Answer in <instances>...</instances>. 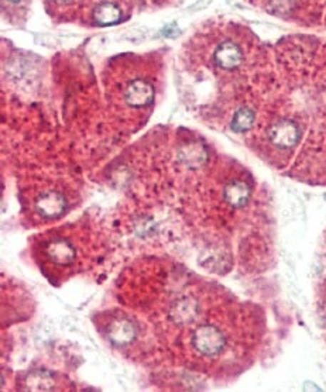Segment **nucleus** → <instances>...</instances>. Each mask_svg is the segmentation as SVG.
Here are the masks:
<instances>
[{"instance_id": "obj_14", "label": "nucleus", "mask_w": 326, "mask_h": 392, "mask_svg": "<svg viewBox=\"0 0 326 392\" xmlns=\"http://www.w3.org/2000/svg\"><path fill=\"white\" fill-rule=\"evenodd\" d=\"M9 1H11V3H17V1H20V0H9Z\"/></svg>"}, {"instance_id": "obj_9", "label": "nucleus", "mask_w": 326, "mask_h": 392, "mask_svg": "<svg viewBox=\"0 0 326 392\" xmlns=\"http://www.w3.org/2000/svg\"><path fill=\"white\" fill-rule=\"evenodd\" d=\"M225 199L233 207L245 206L250 199V188L243 181H233L225 188Z\"/></svg>"}, {"instance_id": "obj_6", "label": "nucleus", "mask_w": 326, "mask_h": 392, "mask_svg": "<svg viewBox=\"0 0 326 392\" xmlns=\"http://www.w3.org/2000/svg\"><path fill=\"white\" fill-rule=\"evenodd\" d=\"M198 311L199 308L196 305L195 299L190 296L181 298L174 302L171 308V318L177 325H187L195 319Z\"/></svg>"}, {"instance_id": "obj_12", "label": "nucleus", "mask_w": 326, "mask_h": 392, "mask_svg": "<svg viewBox=\"0 0 326 392\" xmlns=\"http://www.w3.org/2000/svg\"><path fill=\"white\" fill-rule=\"evenodd\" d=\"M209 1H210V0H199V1L196 3V4H194V6H193V9H195V10L203 9V7H205V6H206V4L209 3Z\"/></svg>"}, {"instance_id": "obj_8", "label": "nucleus", "mask_w": 326, "mask_h": 392, "mask_svg": "<svg viewBox=\"0 0 326 392\" xmlns=\"http://www.w3.org/2000/svg\"><path fill=\"white\" fill-rule=\"evenodd\" d=\"M47 253L51 262H57L60 265H68L75 259V249L64 239L53 240L47 247Z\"/></svg>"}, {"instance_id": "obj_7", "label": "nucleus", "mask_w": 326, "mask_h": 392, "mask_svg": "<svg viewBox=\"0 0 326 392\" xmlns=\"http://www.w3.org/2000/svg\"><path fill=\"white\" fill-rule=\"evenodd\" d=\"M122 20V10L116 3L102 1L93 9V21L98 26H113Z\"/></svg>"}, {"instance_id": "obj_10", "label": "nucleus", "mask_w": 326, "mask_h": 392, "mask_svg": "<svg viewBox=\"0 0 326 392\" xmlns=\"http://www.w3.org/2000/svg\"><path fill=\"white\" fill-rule=\"evenodd\" d=\"M111 339L118 344H126L136 336V330L131 322L119 321L109 329Z\"/></svg>"}, {"instance_id": "obj_13", "label": "nucleus", "mask_w": 326, "mask_h": 392, "mask_svg": "<svg viewBox=\"0 0 326 392\" xmlns=\"http://www.w3.org/2000/svg\"><path fill=\"white\" fill-rule=\"evenodd\" d=\"M56 1H58V3H66L68 0H56Z\"/></svg>"}, {"instance_id": "obj_4", "label": "nucleus", "mask_w": 326, "mask_h": 392, "mask_svg": "<svg viewBox=\"0 0 326 392\" xmlns=\"http://www.w3.org/2000/svg\"><path fill=\"white\" fill-rule=\"evenodd\" d=\"M125 99L129 106L146 108L154 99V89L148 82L143 79H134L128 85V89L125 92Z\"/></svg>"}, {"instance_id": "obj_1", "label": "nucleus", "mask_w": 326, "mask_h": 392, "mask_svg": "<svg viewBox=\"0 0 326 392\" xmlns=\"http://www.w3.org/2000/svg\"><path fill=\"white\" fill-rule=\"evenodd\" d=\"M193 346L198 353L213 357L225 350L226 337L220 329L212 325H203L196 329L193 336Z\"/></svg>"}, {"instance_id": "obj_2", "label": "nucleus", "mask_w": 326, "mask_h": 392, "mask_svg": "<svg viewBox=\"0 0 326 392\" xmlns=\"http://www.w3.org/2000/svg\"><path fill=\"white\" fill-rule=\"evenodd\" d=\"M301 137L300 128L292 120H280L268 130V138L272 145L278 148H292L298 144Z\"/></svg>"}, {"instance_id": "obj_11", "label": "nucleus", "mask_w": 326, "mask_h": 392, "mask_svg": "<svg viewBox=\"0 0 326 392\" xmlns=\"http://www.w3.org/2000/svg\"><path fill=\"white\" fill-rule=\"evenodd\" d=\"M255 113L249 108H243L236 112V115L232 119V129L236 133H245L250 130L255 123Z\"/></svg>"}, {"instance_id": "obj_5", "label": "nucleus", "mask_w": 326, "mask_h": 392, "mask_svg": "<svg viewBox=\"0 0 326 392\" xmlns=\"http://www.w3.org/2000/svg\"><path fill=\"white\" fill-rule=\"evenodd\" d=\"M213 60H215V64L219 68L226 69V71H232V69H236V68L242 66L243 51L235 43L225 41L216 48Z\"/></svg>"}, {"instance_id": "obj_3", "label": "nucleus", "mask_w": 326, "mask_h": 392, "mask_svg": "<svg viewBox=\"0 0 326 392\" xmlns=\"http://www.w3.org/2000/svg\"><path fill=\"white\" fill-rule=\"evenodd\" d=\"M36 209L46 219L60 217L66 209V196L57 191L44 192L37 197Z\"/></svg>"}]
</instances>
